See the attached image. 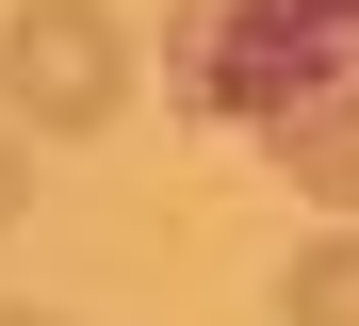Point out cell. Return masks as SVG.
<instances>
[{"label": "cell", "mask_w": 359, "mask_h": 326, "mask_svg": "<svg viewBox=\"0 0 359 326\" xmlns=\"http://www.w3.org/2000/svg\"><path fill=\"white\" fill-rule=\"evenodd\" d=\"M278 326H359V229H311V245H294Z\"/></svg>", "instance_id": "3957f363"}, {"label": "cell", "mask_w": 359, "mask_h": 326, "mask_svg": "<svg viewBox=\"0 0 359 326\" xmlns=\"http://www.w3.org/2000/svg\"><path fill=\"white\" fill-rule=\"evenodd\" d=\"M17 196H33V130H0V229H17Z\"/></svg>", "instance_id": "5b68a950"}, {"label": "cell", "mask_w": 359, "mask_h": 326, "mask_svg": "<svg viewBox=\"0 0 359 326\" xmlns=\"http://www.w3.org/2000/svg\"><path fill=\"white\" fill-rule=\"evenodd\" d=\"M0 326H66V310H0Z\"/></svg>", "instance_id": "8992f818"}, {"label": "cell", "mask_w": 359, "mask_h": 326, "mask_svg": "<svg viewBox=\"0 0 359 326\" xmlns=\"http://www.w3.org/2000/svg\"><path fill=\"white\" fill-rule=\"evenodd\" d=\"M131 98V33L98 0H17L0 17V130H114Z\"/></svg>", "instance_id": "7a4b0ae2"}, {"label": "cell", "mask_w": 359, "mask_h": 326, "mask_svg": "<svg viewBox=\"0 0 359 326\" xmlns=\"http://www.w3.org/2000/svg\"><path fill=\"white\" fill-rule=\"evenodd\" d=\"M278 163H294V179H311V196H327V212L359 229V130H294V147H278Z\"/></svg>", "instance_id": "277c9868"}, {"label": "cell", "mask_w": 359, "mask_h": 326, "mask_svg": "<svg viewBox=\"0 0 359 326\" xmlns=\"http://www.w3.org/2000/svg\"><path fill=\"white\" fill-rule=\"evenodd\" d=\"M180 98L294 147V130H359V0H212L180 33Z\"/></svg>", "instance_id": "6da1fadb"}]
</instances>
